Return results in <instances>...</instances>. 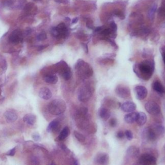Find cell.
I'll return each mask as SVG.
<instances>
[{
  "instance_id": "obj_1",
  "label": "cell",
  "mask_w": 165,
  "mask_h": 165,
  "mask_svg": "<svg viewBox=\"0 0 165 165\" xmlns=\"http://www.w3.org/2000/svg\"><path fill=\"white\" fill-rule=\"evenodd\" d=\"M134 67L137 68V70L134 69V70L135 73H137L136 75L139 78L144 80H148L153 74L155 64L154 61L147 60L142 61L139 65L135 64Z\"/></svg>"
},
{
  "instance_id": "obj_2",
  "label": "cell",
  "mask_w": 165,
  "mask_h": 165,
  "mask_svg": "<svg viewBox=\"0 0 165 165\" xmlns=\"http://www.w3.org/2000/svg\"><path fill=\"white\" fill-rule=\"evenodd\" d=\"M75 70L83 78H88L93 75V70L87 63L79 60L75 65Z\"/></svg>"
},
{
  "instance_id": "obj_3",
  "label": "cell",
  "mask_w": 165,
  "mask_h": 165,
  "mask_svg": "<svg viewBox=\"0 0 165 165\" xmlns=\"http://www.w3.org/2000/svg\"><path fill=\"white\" fill-rule=\"evenodd\" d=\"M66 108L65 102L63 100L55 99L48 106V111L53 115H60L65 112Z\"/></svg>"
},
{
  "instance_id": "obj_4",
  "label": "cell",
  "mask_w": 165,
  "mask_h": 165,
  "mask_svg": "<svg viewBox=\"0 0 165 165\" xmlns=\"http://www.w3.org/2000/svg\"><path fill=\"white\" fill-rule=\"evenodd\" d=\"M92 95V91L91 87L88 86H83L81 88L78 93V99L81 102H87L90 99Z\"/></svg>"
},
{
  "instance_id": "obj_5",
  "label": "cell",
  "mask_w": 165,
  "mask_h": 165,
  "mask_svg": "<svg viewBox=\"0 0 165 165\" xmlns=\"http://www.w3.org/2000/svg\"><path fill=\"white\" fill-rule=\"evenodd\" d=\"M144 108L146 112L149 113L150 114L157 115L161 112V107L156 102L150 101H148L144 105Z\"/></svg>"
},
{
  "instance_id": "obj_6",
  "label": "cell",
  "mask_w": 165,
  "mask_h": 165,
  "mask_svg": "<svg viewBox=\"0 0 165 165\" xmlns=\"http://www.w3.org/2000/svg\"><path fill=\"white\" fill-rule=\"evenodd\" d=\"M115 92L119 97L123 99H126L130 96V90L127 86L123 85H119L115 87Z\"/></svg>"
},
{
  "instance_id": "obj_7",
  "label": "cell",
  "mask_w": 165,
  "mask_h": 165,
  "mask_svg": "<svg viewBox=\"0 0 165 165\" xmlns=\"http://www.w3.org/2000/svg\"><path fill=\"white\" fill-rule=\"evenodd\" d=\"M139 163L142 165H156L157 159L153 156L144 154L140 156Z\"/></svg>"
},
{
  "instance_id": "obj_8",
  "label": "cell",
  "mask_w": 165,
  "mask_h": 165,
  "mask_svg": "<svg viewBox=\"0 0 165 165\" xmlns=\"http://www.w3.org/2000/svg\"><path fill=\"white\" fill-rule=\"evenodd\" d=\"M134 91L137 99L139 100H143L148 95V90L144 86H137L135 87Z\"/></svg>"
},
{
  "instance_id": "obj_9",
  "label": "cell",
  "mask_w": 165,
  "mask_h": 165,
  "mask_svg": "<svg viewBox=\"0 0 165 165\" xmlns=\"http://www.w3.org/2000/svg\"><path fill=\"white\" fill-rule=\"evenodd\" d=\"M95 162L99 165H108L109 164V156L106 153H99L96 156Z\"/></svg>"
},
{
  "instance_id": "obj_10",
  "label": "cell",
  "mask_w": 165,
  "mask_h": 165,
  "mask_svg": "<svg viewBox=\"0 0 165 165\" xmlns=\"http://www.w3.org/2000/svg\"><path fill=\"white\" fill-rule=\"evenodd\" d=\"M121 109L125 112H133L136 109V105L134 102L127 101L121 105Z\"/></svg>"
},
{
  "instance_id": "obj_11",
  "label": "cell",
  "mask_w": 165,
  "mask_h": 165,
  "mask_svg": "<svg viewBox=\"0 0 165 165\" xmlns=\"http://www.w3.org/2000/svg\"><path fill=\"white\" fill-rule=\"evenodd\" d=\"M9 39L11 42L14 44H18L19 42H21L23 39V37H22V34L21 31L18 30H14L13 32L11 34V35L9 37Z\"/></svg>"
},
{
  "instance_id": "obj_12",
  "label": "cell",
  "mask_w": 165,
  "mask_h": 165,
  "mask_svg": "<svg viewBox=\"0 0 165 165\" xmlns=\"http://www.w3.org/2000/svg\"><path fill=\"white\" fill-rule=\"evenodd\" d=\"M39 97L41 98V99H45V100H48L52 97V92L50 90V89H48V88L43 87V88H41V89L39 90Z\"/></svg>"
},
{
  "instance_id": "obj_13",
  "label": "cell",
  "mask_w": 165,
  "mask_h": 165,
  "mask_svg": "<svg viewBox=\"0 0 165 165\" xmlns=\"http://www.w3.org/2000/svg\"><path fill=\"white\" fill-rule=\"evenodd\" d=\"M5 117L6 118V120L9 123H12L16 121L18 119V114L13 110H9L5 112Z\"/></svg>"
},
{
  "instance_id": "obj_14",
  "label": "cell",
  "mask_w": 165,
  "mask_h": 165,
  "mask_svg": "<svg viewBox=\"0 0 165 165\" xmlns=\"http://www.w3.org/2000/svg\"><path fill=\"white\" fill-rule=\"evenodd\" d=\"M99 115L103 120L107 121L110 117L111 113L108 108L105 107H101L99 109Z\"/></svg>"
},
{
  "instance_id": "obj_15",
  "label": "cell",
  "mask_w": 165,
  "mask_h": 165,
  "mask_svg": "<svg viewBox=\"0 0 165 165\" xmlns=\"http://www.w3.org/2000/svg\"><path fill=\"white\" fill-rule=\"evenodd\" d=\"M137 114H138V113L133 112L129 113V114H126L124 117L125 121L127 123H129V124L134 123V122L136 121Z\"/></svg>"
},
{
  "instance_id": "obj_16",
  "label": "cell",
  "mask_w": 165,
  "mask_h": 165,
  "mask_svg": "<svg viewBox=\"0 0 165 165\" xmlns=\"http://www.w3.org/2000/svg\"><path fill=\"white\" fill-rule=\"evenodd\" d=\"M147 121V117L146 114L143 112H138L137 114V117L136 119L137 124L139 126H143V125L146 123Z\"/></svg>"
},
{
  "instance_id": "obj_17",
  "label": "cell",
  "mask_w": 165,
  "mask_h": 165,
  "mask_svg": "<svg viewBox=\"0 0 165 165\" xmlns=\"http://www.w3.org/2000/svg\"><path fill=\"white\" fill-rule=\"evenodd\" d=\"M56 28H57L59 33H60V37H65L67 35L68 29L65 23H61L60 24H59L56 27Z\"/></svg>"
},
{
  "instance_id": "obj_18",
  "label": "cell",
  "mask_w": 165,
  "mask_h": 165,
  "mask_svg": "<svg viewBox=\"0 0 165 165\" xmlns=\"http://www.w3.org/2000/svg\"><path fill=\"white\" fill-rule=\"evenodd\" d=\"M23 121H24V122L27 123V124L29 125H34L36 123V115H34V114H27L24 116Z\"/></svg>"
},
{
  "instance_id": "obj_19",
  "label": "cell",
  "mask_w": 165,
  "mask_h": 165,
  "mask_svg": "<svg viewBox=\"0 0 165 165\" xmlns=\"http://www.w3.org/2000/svg\"><path fill=\"white\" fill-rule=\"evenodd\" d=\"M127 154L130 156L136 157L139 154V149L135 146H130L127 150Z\"/></svg>"
},
{
  "instance_id": "obj_20",
  "label": "cell",
  "mask_w": 165,
  "mask_h": 165,
  "mask_svg": "<svg viewBox=\"0 0 165 165\" xmlns=\"http://www.w3.org/2000/svg\"><path fill=\"white\" fill-rule=\"evenodd\" d=\"M146 135L147 139L150 141H155L157 139V135L153 129H148L146 130Z\"/></svg>"
},
{
  "instance_id": "obj_21",
  "label": "cell",
  "mask_w": 165,
  "mask_h": 165,
  "mask_svg": "<svg viewBox=\"0 0 165 165\" xmlns=\"http://www.w3.org/2000/svg\"><path fill=\"white\" fill-rule=\"evenodd\" d=\"M44 80H45V82L48 84H51V85H54L56 84L58 81V78L56 75H48L46 76V77L44 78Z\"/></svg>"
},
{
  "instance_id": "obj_22",
  "label": "cell",
  "mask_w": 165,
  "mask_h": 165,
  "mask_svg": "<svg viewBox=\"0 0 165 165\" xmlns=\"http://www.w3.org/2000/svg\"><path fill=\"white\" fill-rule=\"evenodd\" d=\"M61 75H62L64 80L66 81L69 80L70 79L71 76H72V73H71L70 68L68 67L67 65H66L65 67L63 69Z\"/></svg>"
},
{
  "instance_id": "obj_23",
  "label": "cell",
  "mask_w": 165,
  "mask_h": 165,
  "mask_svg": "<svg viewBox=\"0 0 165 165\" xmlns=\"http://www.w3.org/2000/svg\"><path fill=\"white\" fill-rule=\"evenodd\" d=\"M153 88L156 92L159 93H163L165 92V89L163 86L159 81H155L153 84Z\"/></svg>"
},
{
  "instance_id": "obj_24",
  "label": "cell",
  "mask_w": 165,
  "mask_h": 165,
  "mask_svg": "<svg viewBox=\"0 0 165 165\" xmlns=\"http://www.w3.org/2000/svg\"><path fill=\"white\" fill-rule=\"evenodd\" d=\"M69 134H70L69 129H68L67 127H66L64 128L62 131L60 132V135H59L58 139L60 140V141H63V140L65 139L66 137L68 136Z\"/></svg>"
},
{
  "instance_id": "obj_25",
  "label": "cell",
  "mask_w": 165,
  "mask_h": 165,
  "mask_svg": "<svg viewBox=\"0 0 165 165\" xmlns=\"http://www.w3.org/2000/svg\"><path fill=\"white\" fill-rule=\"evenodd\" d=\"M154 130L157 135L164 134L165 133V127L162 125H156Z\"/></svg>"
},
{
  "instance_id": "obj_26",
  "label": "cell",
  "mask_w": 165,
  "mask_h": 165,
  "mask_svg": "<svg viewBox=\"0 0 165 165\" xmlns=\"http://www.w3.org/2000/svg\"><path fill=\"white\" fill-rule=\"evenodd\" d=\"M58 125H59L58 121H57V120H54V121H52L50 122V124H49V125L48 126L47 131H48V132L52 131V130H54V129H56V128L58 127Z\"/></svg>"
},
{
  "instance_id": "obj_27",
  "label": "cell",
  "mask_w": 165,
  "mask_h": 165,
  "mask_svg": "<svg viewBox=\"0 0 165 165\" xmlns=\"http://www.w3.org/2000/svg\"><path fill=\"white\" fill-rule=\"evenodd\" d=\"M157 5L155 3L153 5H152V7H151V9H150L149 12H148V17L151 19L154 18V14H155V13H156V11H157Z\"/></svg>"
},
{
  "instance_id": "obj_28",
  "label": "cell",
  "mask_w": 165,
  "mask_h": 165,
  "mask_svg": "<svg viewBox=\"0 0 165 165\" xmlns=\"http://www.w3.org/2000/svg\"><path fill=\"white\" fill-rule=\"evenodd\" d=\"M74 136L76 137V138L79 141L83 142L85 141V137H84V135L80 134V132H78L77 131L74 132Z\"/></svg>"
},
{
  "instance_id": "obj_29",
  "label": "cell",
  "mask_w": 165,
  "mask_h": 165,
  "mask_svg": "<svg viewBox=\"0 0 165 165\" xmlns=\"http://www.w3.org/2000/svg\"><path fill=\"white\" fill-rule=\"evenodd\" d=\"M47 38V36H46V34L45 32H42L39 33L38 36H37V39L39 41H44Z\"/></svg>"
},
{
  "instance_id": "obj_30",
  "label": "cell",
  "mask_w": 165,
  "mask_h": 165,
  "mask_svg": "<svg viewBox=\"0 0 165 165\" xmlns=\"http://www.w3.org/2000/svg\"><path fill=\"white\" fill-rule=\"evenodd\" d=\"M51 34H52V35L54 37H56V38H59V37H60V33H59V32L56 27H53V28H52Z\"/></svg>"
},
{
  "instance_id": "obj_31",
  "label": "cell",
  "mask_w": 165,
  "mask_h": 165,
  "mask_svg": "<svg viewBox=\"0 0 165 165\" xmlns=\"http://www.w3.org/2000/svg\"><path fill=\"white\" fill-rule=\"evenodd\" d=\"M125 135H126L127 138L129 139V141L133 139V134L130 130H127V131L125 132Z\"/></svg>"
},
{
  "instance_id": "obj_32",
  "label": "cell",
  "mask_w": 165,
  "mask_h": 165,
  "mask_svg": "<svg viewBox=\"0 0 165 165\" xmlns=\"http://www.w3.org/2000/svg\"><path fill=\"white\" fill-rule=\"evenodd\" d=\"M114 14H115V15L117 16V17H119V18H121V19H123L125 18V16H124V14H123V12L121 11H115V12H114Z\"/></svg>"
},
{
  "instance_id": "obj_33",
  "label": "cell",
  "mask_w": 165,
  "mask_h": 165,
  "mask_svg": "<svg viewBox=\"0 0 165 165\" xmlns=\"http://www.w3.org/2000/svg\"><path fill=\"white\" fill-rule=\"evenodd\" d=\"M110 29L114 32H116V31L117 30V25L115 24L114 21H112L111 23H110Z\"/></svg>"
},
{
  "instance_id": "obj_34",
  "label": "cell",
  "mask_w": 165,
  "mask_h": 165,
  "mask_svg": "<svg viewBox=\"0 0 165 165\" xmlns=\"http://www.w3.org/2000/svg\"><path fill=\"white\" fill-rule=\"evenodd\" d=\"M116 125H117V121L116 119H115V118H112L110 120V121H109V125L110 127H114L116 126Z\"/></svg>"
},
{
  "instance_id": "obj_35",
  "label": "cell",
  "mask_w": 165,
  "mask_h": 165,
  "mask_svg": "<svg viewBox=\"0 0 165 165\" xmlns=\"http://www.w3.org/2000/svg\"><path fill=\"white\" fill-rule=\"evenodd\" d=\"M87 27L88 28H89V29H91V30H93L94 29V26H93V22L91 21V20H89L87 22Z\"/></svg>"
},
{
  "instance_id": "obj_36",
  "label": "cell",
  "mask_w": 165,
  "mask_h": 165,
  "mask_svg": "<svg viewBox=\"0 0 165 165\" xmlns=\"http://www.w3.org/2000/svg\"><path fill=\"white\" fill-rule=\"evenodd\" d=\"M15 153H16V148H14L9 150V151L6 153V154L7 156H14Z\"/></svg>"
},
{
  "instance_id": "obj_37",
  "label": "cell",
  "mask_w": 165,
  "mask_h": 165,
  "mask_svg": "<svg viewBox=\"0 0 165 165\" xmlns=\"http://www.w3.org/2000/svg\"><path fill=\"white\" fill-rule=\"evenodd\" d=\"M103 29H104V27L101 26V27H97L93 29V31L94 32L97 33V32H101V31H102Z\"/></svg>"
},
{
  "instance_id": "obj_38",
  "label": "cell",
  "mask_w": 165,
  "mask_h": 165,
  "mask_svg": "<svg viewBox=\"0 0 165 165\" xmlns=\"http://www.w3.org/2000/svg\"><path fill=\"white\" fill-rule=\"evenodd\" d=\"M161 54L162 56V59H163V61L165 64V46H162L161 48Z\"/></svg>"
},
{
  "instance_id": "obj_39",
  "label": "cell",
  "mask_w": 165,
  "mask_h": 165,
  "mask_svg": "<svg viewBox=\"0 0 165 165\" xmlns=\"http://www.w3.org/2000/svg\"><path fill=\"white\" fill-rule=\"evenodd\" d=\"M124 133H123V132L121 131H120L119 132H117V138H119V139H121L123 138V137H124Z\"/></svg>"
},
{
  "instance_id": "obj_40",
  "label": "cell",
  "mask_w": 165,
  "mask_h": 165,
  "mask_svg": "<svg viewBox=\"0 0 165 165\" xmlns=\"http://www.w3.org/2000/svg\"><path fill=\"white\" fill-rule=\"evenodd\" d=\"M81 45H83V48H84L85 52H86V53H88V46H87V44L84 43H81Z\"/></svg>"
},
{
  "instance_id": "obj_41",
  "label": "cell",
  "mask_w": 165,
  "mask_h": 165,
  "mask_svg": "<svg viewBox=\"0 0 165 165\" xmlns=\"http://www.w3.org/2000/svg\"><path fill=\"white\" fill-rule=\"evenodd\" d=\"M33 138L34 140H36V141H39V140L40 139V136H39L38 134H35L33 135Z\"/></svg>"
},
{
  "instance_id": "obj_42",
  "label": "cell",
  "mask_w": 165,
  "mask_h": 165,
  "mask_svg": "<svg viewBox=\"0 0 165 165\" xmlns=\"http://www.w3.org/2000/svg\"><path fill=\"white\" fill-rule=\"evenodd\" d=\"M78 20H79V19L78 18H74L72 19V24H76V23H77L78 22Z\"/></svg>"
},
{
  "instance_id": "obj_43",
  "label": "cell",
  "mask_w": 165,
  "mask_h": 165,
  "mask_svg": "<svg viewBox=\"0 0 165 165\" xmlns=\"http://www.w3.org/2000/svg\"><path fill=\"white\" fill-rule=\"evenodd\" d=\"M25 32L27 34H30V33H32V29L30 28H27L26 29V30H25Z\"/></svg>"
},
{
  "instance_id": "obj_44",
  "label": "cell",
  "mask_w": 165,
  "mask_h": 165,
  "mask_svg": "<svg viewBox=\"0 0 165 165\" xmlns=\"http://www.w3.org/2000/svg\"><path fill=\"white\" fill-rule=\"evenodd\" d=\"M46 45L45 46H39V48H38V50L39 51H41V50H42L43 49H44L45 48H46Z\"/></svg>"
},
{
  "instance_id": "obj_45",
  "label": "cell",
  "mask_w": 165,
  "mask_h": 165,
  "mask_svg": "<svg viewBox=\"0 0 165 165\" xmlns=\"http://www.w3.org/2000/svg\"><path fill=\"white\" fill-rule=\"evenodd\" d=\"M73 165H80V163H79V161H78L77 159H74V161Z\"/></svg>"
},
{
  "instance_id": "obj_46",
  "label": "cell",
  "mask_w": 165,
  "mask_h": 165,
  "mask_svg": "<svg viewBox=\"0 0 165 165\" xmlns=\"http://www.w3.org/2000/svg\"><path fill=\"white\" fill-rule=\"evenodd\" d=\"M50 165H56V164H54V163H52V164H51Z\"/></svg>"
}]
</instances>
